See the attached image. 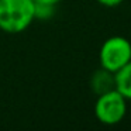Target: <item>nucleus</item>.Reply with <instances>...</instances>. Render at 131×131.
Masks as SVG:
<instances>
[{"label": "nucleus", "mask_w": 131, "mask_h": 131, "mask_svg": "<svg viewBox=\"0 0 131 131\" xmlns=\"http://www.w3.org/2000/svg\"><path fill=\"white\" fill-rule=\"evenodd\" d=\"M34 21L32 0H0V30L9 34L26 31Z\"/></svg>", "instance_id": "1"}, {"label": "nucleus", "mask_w": 131, "mask_h": 131, "mask_svg": "<svg viewBox=\"0 0 131 131\" xmlns=\"http://www.w3.org/2000/svg\"><path fill=\"white\" fill-rule=\"evenodd\" d=\"M128 100L117 89L99 94L94 103V116L102 124L116 125L128 113Z\"/></svg>", "instance_id": "2"}, {"label": "nucleus", "mask_w": 131, "mask_h": 131, "mask_svg": "<svg viewBox=\"0 0 131 131\" xmlns=\"http://www.w3.org/2000/svg\"><path fill=\"white\" fill-rule=\"evenodd\" d=\"M99 61L102 68L116 73L131 61V42L121 35L107 38L100 47Z\"/></svg>", "instance_id": "3"}, {"label": "nucleus", "mask_w": 131, "mask_h": 131, "mask_svg": "<svg viewBox=\"0 0 131 131\" xmlns=\"http://www.w3.org/2000/svg\"><path fill=\"white\" fill-rule=\"evenodd\" d=\"M90 89L93 90V93L96 96L116 89V78H114V73L100 66V69L94 71L90 78Z\"/></svg>", "instance_id": "4"}, {"label": "nucleus", "mask_w": 131, "mask_h": 131, "mask_svg": "<svg viewBox=\"0 0 131 131\" xmlns=\"http://www.w3.org/2000/svg\"><path fill=\"white\" fill-rule=\"evenodd\" d=\"M114 78H116V89L127 100H131V61L120 71H117L114 73Z\"/></svg>", "instance_id": "5"}, {"label": "nucleus", "mask_w": 131, "mask_h": 131, "mask_svg": "<svg viewBox=\"0 0 131 131\" xmlns=\"http://www.w3.org/2000/svg\"><path fill=\"white\" fill-rule=\"evenodd\" d=\"M57 13V4L47 3H34V20L48 21Z\"/></svg>", "instance_id": "6"}, {"label": "nucleus", "mask_w": 131, "mask_h": 131, "mask_svg": "<svg viewBox=\"0 0 131 131\" xmlns=\"http://www.w3.org/2000/svg\"><path fill=\"white\" fill-rule=\"evenodd\" d=\"M124 0H97V3H100L104 7H116L118 4H121Z\"/></svg>", "instance_id": "7"}, {"label": "nucleus", "mask_w": 131, "mask_h": 131, "mask_svg": "<svg viewBox=\"0 0 131 131\" xmlns=\"http://www.w3.org/2000/svg\"><path fill=\"white\" fill-rule=\"evenodd\" d=\"M34 3H47V4H57L59 3L61 0H32Z\"/></svg>", "instance_id": "8"}, {"label": "nucleus", "mask_w": 131, "mask_h": 131, "mask_svg": "<svg viewBox=\"0 0 131 131\" xmlns=\"http://www.w3.org/2000/svg\"><path fill=\"white\" fill-rule=\"evenodd\" d=\"M128 110H130V114H131V107H130V108H128Z\"/></svg>", "instance_id": "9"}]
</instances>
